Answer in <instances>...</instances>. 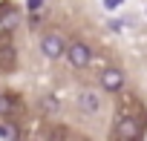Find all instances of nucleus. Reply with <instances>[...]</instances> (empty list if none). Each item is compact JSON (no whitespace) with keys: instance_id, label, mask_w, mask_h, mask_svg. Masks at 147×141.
I'll return each mask as SVG.
<instances>
[{"instance_id":"nucleus-1","label":"nucleus","mask_w":147,"mask_h":141,"mask_svg":"<svg viewBox=\"0 0 147 141\" xmlns=\"http://www.w3.org/2000/svg\"><path fill=\"white\" fill-rule=\"evenodd\" d=\"M63 58L69 60V66H72V69H87V66L92 63V49H90L84 40H72V43L66 46Z\"/></svg>"},{"instance_id":"nucleus-2","label":"nucleus","mask_w":147,"mask_h":141,"mask_svg":"<svg viewBox=\"0 0 147 141\" xmlns=\"http://www.w3.org/2000/svg\"><path fill=\"white\" fill-rule=\"evenodd\" d=\"M113 135H115V141H144L138 121L130 118V115H121V118L113 124Z\"/></svg>"},{"instance_id":"nucleus-3","label":"nucleus","mask_w":147,"mask_h":141,"mask_svg":"<svg viewBox=\"0 0 147 141\" xmlns=\"http://www.w3.org/2000/svg\"><path fill=\"white\" fill-rule=\"evenodd\" d=\"M40 52H43V58H49V60H58V58H63V52H66V40L61 38V35H43L40 38Z\"/></svg>"},{"instance_id":"nucleus-4","label":"nucleus","mask_w":147,"mask_h":141,"mask_svg":"<svg viewBox=\"0 0 147 141\" xmlns=\"http://www.w3.org/2000/svg\"><path fill=\"white\" fill-rule=\"evenodd\" d=\"M98 84H101L104 92H113V95H115V92L124 89V72H121L118 66H107L104 72H101V81H98Z\"/></svg>"},{"instance_id":"nucleus-5","label":"nucleus","mask_w":147,"mask_h":141,"mask_svg":"<svg viewBox=\"0 0 147 141\" xmlns=\"http://www.w3.org/2000/svg\"><path fill=\"white\" fill-rule=\"evenodd\" d=\"M78 109H81L84 115H95V112L101 109V95L92 92V89H84V92L78 95Z\"/></svg>"},{"instance_id":"nucleus-6","label":"nucleus","mask_w":147,"mask_h":141,"mask_svg":"<svg viewBox=\"0 0 147 141\" xmlns=\"http://www.w3.org/2000/svg\"><path fill=\"white\" fill-rule=\"evenodd\" d=\"M40 109H43V112H58V109H61V101H58L52 92H46V95L40 98Z\"/></svg>"},{"instance_id":"nucleus-7","label":"nucleus","mask_w":147,"mask_h":141,"mask_svg":"<svg viewBox=\"0 0 147 141\" xmlns=\"http://www.w3.org/2000/svg\"><path fill=\"white\" fill-rule=\"evenodd\" d=\"M0 138H3V141H18V127L15 124H0Z\"/></svg>"},{"instance_id":"nucleus-8","label":"nucleus","mask_w":147,"mask_h":141,"mask_svg":"<svg viewBox=\"0 0 147 141\" xmlns=\"http://www.w3.org/2000/svg\"><path fill=\"white\" fill-rule=\"evenodd\" d=\"M0 60H3L6 69H12L15 66V49L12 46H3V49H0Z\"/></svg>"},{"instance_id":"nucleus-9","label":"nucleus","mask_w":147,"mask_h":141,"mask_svg":"<svg viewBox=\"0 0 147 141\" xmlns=\"http://www.w3.org/2000/svg\"><path fill=\"white\" fill-rule=\"evenodd\" d=\"M43 3H46V0H29V3H26V6H29V12H38V9H40Z\"/></svg>"},{"instance_id":"nucleus-10","label":"nucleus","mask_w":147,"mask_h":141,"mask_svg":"<svg viewBox=\"0 0 147 141\" xmlns=\"http://www.w3.org/2000/svg\"><path fill=\"white\" fill-rule=\"evenodd\" d=\"M101 3H104V6H107V9H118V6H121V3H124V0H101Z\"/></svg>"}]
</instances>
